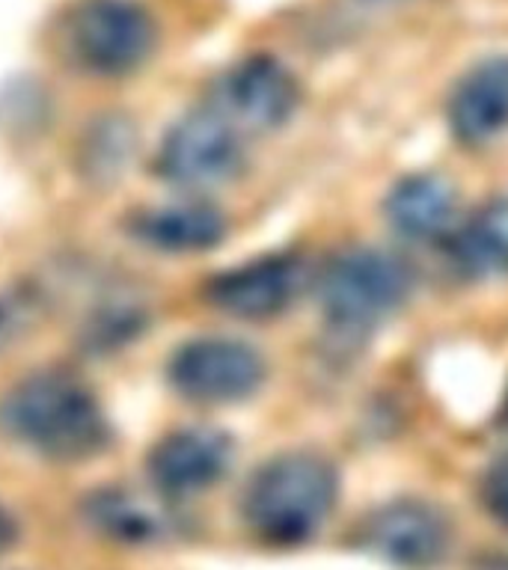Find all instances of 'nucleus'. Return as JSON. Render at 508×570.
<instances>
[{
  "label": "nucleus",
  "instance_id": "obj_15",
  "mask_svg": "<svg viewBox=\"0 0 508 570\" xmlns=\"http://www.w3.org/2000/svg\"><path fill=\"white\" fill-rule=\"evenodd\" d=\"M452 258L467 276L508 274V196L481 205L455 232Z\"/></svg>",
  "mask_w": 508,
  "mask_h": 570
},
{
  "label": "nucleus",
  "instance_id": "obj_10",
  "mask_svg": "<svg viewBox=\"0 0 508 570\" xmlns=\"http://www.w3.org/2000/svg\"><path fill=\"white\" fill-rule=\"evenodd\" d=\"M232 463V440L217 428H176L152 449L149 481L160 497L185 499L226 475Z\"/></svg>",
  "mask_w": 508,
  "mask_h": 570
},
{
  "label": "nucleus",
  "instance_id": "obj_2",
  "mask_svg": "<svg viewBox=\"0 0 508 570\" xmlns=\"http://www.w3.org/2000/svg\"><path fill=\"white\" fill-rule=\"evenodd\" d=\"M339 497V475L328 458L285 452L262 463L244 490V520L267 543L310 541Z\"/></svg>",
  "mask_w": 508,
  "mask_h": 570
},
{
  "label": "nucleus",
  "instance_id": "obj_17",
  "mask_svg": "<svg viewBox=\"0 0 508 570\" xmlns=\"http://www.w3.org/2000/svg\"><path fill=\"white\" fill-rule=\"evenodd\" d=\"M481 502L488 514L508 529V458H499L481 475Z\"/></svg>",
  "mask_w": 508,
  "mask_h": 570
},
{
  "label": "nucleus",
  "instance_id": "obj_7",
  "mask_svg": "<svg viewBox=\"0 0 508 570\" xmlns=\"http://www.w3.org/2000/svg\"><path fill=\"white\" fill-rule=\"evenodd\" d=\"M303 288V262L292 253H267L226 267L205 283V301L238 321H271L283 315Z\"/></svg>",
  "mask_w": 508,
  "mask_h": 570
},
{
  "label": "nucleus",
  "instance_id": "obj_9",
  "mask_svg": "<svg viewBox=\"0 0 508 570\" xmlns=\"http://www.w3.org/2000/svg\"><path fill=\"white\" fill-rule=\"evenodd\" d=\"M363 543L395 568L428 570L449 552V523L431 502L395 499L365 520Z\"/></svg>",
  "mask_w": 508,
  "mask_h": 570
},
{
  "label": "nucleus",
  "instance_id": "obj_6",
  "mask_svg": "<svg viewBox=\"0 0 508 570\" xmlns=\"http://www.w3.org/2000/svg\"><path fill=\"white\" fill-rule=\"evenodd\" d=\"M265 356L232 336H196L173 351L167 383L176 395L203 407L253 399L265 383Z\"/></svg>",
  "mask_w": 508,
  "mask_h": 570
},
{
  "label": "nucleus",
  "instance_id": "obj_13",
  "mask_svg": "<svg viewBox=\"0 0 508 570\" xmlns=\"http://www.w3.org/2000/svg\"><path fill=\"white\" fill-rule=\"evenodd\" d=\"M458 194L452 181L437 173H413L392 185L383 214L401 238L434 240L452 229Z\"/></svg>",
  "mask_w": 508,
  "mask_h": 570
},
{
  "label": "nucleus",
  "instance_id": "obj_12",
  "mask_svg": "<svg viewBox=\"0 0 508 570\" xmlns=\"http://www.w3.org/2000/svg\"><path fill=\"white\" fill-rule=\"evenodd\" d=\"M449 125L467 146H481L508 128V53L472 66L452 89Z\"/></svg>",
  "mask_w": 508,
  "mask_h": 570
},
{
  "label": "nucleus",
  "instance_id": "obj_16",
  "mask_svg": "<svg viewBox=\"0 0 508 570\" xmlns=\"http://www.w3.org/2000/svg\"><path fill=\"white\" fill-rule=\"evenodd\" d=\"M45 301L33 285H9L0 292V354L16 347L42 321Z\"/></svg>",
  "mask_w": 508,
  "mask_h": 570
},
{
  "label": "nucleus",
  "instance_id": "obj_11",
  "mask_svg": "<svg viewBox=\"0 0 508 570\" xmlns=\"http://www.w3.org/2000/svg\"><path fill=\"white\" fill-rule=\"evenodd\" d=\"M226 229L229 223L221 208H214L212 203H199V199L143 208L128 220L134 240L158 253H173V256H190V253H208L221 247Z\"/></svg>",
  "mask_w": 508,
  "mask_h": 570
},
{
  "label": "nucleus",
  "instance_id": "obj_8",
  "mask_svg": "<svg viewBox=\"0 0 508 570\" xmlns=\"http://www.w3.org/2000/svg\"><path fill=\"white\" fill-rule=\"evenodd\" d=\"M301 105V83L271 53H253L223 75L217 101L232 122L247 131L283 128Z\"/></svg>",
  "mask_w": 508,
  "mask_h": 570
},
{
  "label": "nucleus",
  "instance_id": "obj_5",
  "mask_svg": "<svg viewBox=\"0 0 508 570\" xmlns=\"http://www.w3.org/2000/svg\"><path fill=\"white\" fill-rule=\"evenodd\" d=\"M244 167L241 128L221 107H194L173 122L155 155V173L185 190H205L235 178Z\"/></svg>",
  "mask_w": 508,
  "mask_h": 570
},
{
  "label": "nucleus",
  "instance_id": "obj_19",
  "mask_svg": "<svg viewBox=\"0 0 508 570\" xmlns=\"http://www.w3.org/2000/svg\"><path fill=\"white\" fill-rule=\"evenodd\" d=\"M481 570H508V556H502V559H490Z\"/></svg>",
  "mask_w": 508,
  "mask_h": 570
},
{
  "label": "nucleus",
  "instance_id": "obj_18",
  "mask_svg": "<svg viewBox=\"0 0 508 570\" xmlns=\"http://www.w3.org/2000/svg\"><path fill=\"white\" fill-rule=\"evenodd\" d=\"M16 534H18L16 520H12V517H9L7 511L0 508V556H3V552H7L12 543H16Z\"/></svg>",
  "mask_w": 508,
  "mask_h": 570
},
{
  "label": "nucleus",
  "instance_id": "obj_14",
  "mask_svg": "<svg viewBox=\"0 0 508 570\" xmlns=\"http://www.w3.org/2000/svg\"><path fill=\"white\" fill-rule=\"evenodd\" d=\"M158 499H164L158 493ZM158 499L128 488L98 490L87 499V520L116 541H158L173 529V517Z\"/></svg>",
  "mask_w": 508,
  "mask_h": 570
},
{
  "label": "nucleus",
  "instance_id": "obj_20",
  "mask_svg": "<svg viewBox=\"0 0 508 570\" xmlns=\"http://www.w3.org/2000/svg\"><path fill=\"white\" fill-rule=\"evenodd\" d=\"M502 419H506V422H508V399H506V407H502Z\"/></svg>",
  "mask_w": 508,
  "mask_h": 570
},
{
  "label": "nucleus",
  "instance_id": "obj_1",
  "mask_svg": "<svg viewBox=\"0 0 508 570\" xmlns=\"http://www.w3.org/2000/svg\"><path fill=\"white\" fill-rule=\"evenodd\" d=\"M0 419L9 434L48 461H89L110 443V422L96 392L60 368L25 377L0 404Z\"/></svg>",
  "mask_w": 508,
  "mask_h": 570
},
{
  "label": "nucleus",
  "instance_id": "obj_4",
  "mask_svg": "<svg viewBox=\"0 0 508 570\" xmlns=\"http://www.w3.org/2000/svg\"><path fill=\"white\" fill-rule=\"evenodd\" d=\"M71 62L96 78H125L143 69L158 45V24L137 0H80L66 18Z\"/></svg>",
  "mask_w": 508,
  "mask_h": 570
},
{
  "label": "nucleus",
  "instance_id": "obj_3",
  "mask_svg": "<svg viewBox=\"0 0 508 570\" xmlns=\"http://www.w3.org/2000/svg\"><path fill=\"white\" fill-rule=\"evenodd\" d=\"M410 283V267L392 253L342 249L319 276L321 312L336 333H365L408 301Z\"/></svg>",
  "mask_w": 508,
  "mask_h": 570
}]
</instances>
